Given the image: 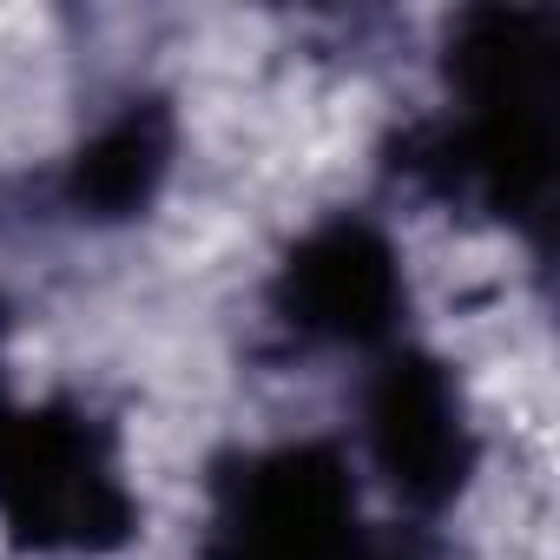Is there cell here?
Returning <instances> with one entry per match:
<instances>
[{"mask_svg": "<svg viewBox=\"0 0 560 560\" xmlns=\"http://www.w3.org/2000/svg\"><path fill=\"white\" fill-rule=\"evenodd\" d=\"M211 560H370L343 462L317 442L244 462L211 527Z\"/></svg>", "mask_w": 560, "mask_h": 560, "instance_id": "obj_2", "label": "cell"}, {"mask_svg": "<svg viewBox=\"0 0 560 560\" xmlns=\"http://www.w3.org/2000/svg\"><path fill=\"white\" fill-rule=\"evenodd\" d=\"M363 435L370 455L383 468V481L396 488V501L409 508H442L462 494L468 468H475V429L462 409V389L448 376V363L422 357V350H396L363 402Z\"/></svg>", "mask_w": 560, "mask_h": 560, "instance_id": "obj_3", "label": "cell"}, {"mask_svg": "<svg viewBox=\"0 0 560 560\" xmlns=\"http://www.w3.org/2000/svg\"><path fill=\"white\" fill-rule=\"evenodd\" d=\"M277 304L284 317L317 337V343H383L396 330V311H402V264L389 250V237L363 218H337V224H317L284 277H277Z\"/></svg>", "mask_w": 560, "mask_h": 560, "instance_id": "obj_4", "label": "cell"}, {"mask_svg": "<svg viewBox=\"0 0 560 560\" xmlns=\"http://www.w3.org/2000/svg\"><path fill=\"white\" fill-rule=\"evenodd\" d=\"M172 172V113L159 100L119 106L67 165V205L80 218H132Z\"/></svg>", "mask_w": 560, "mask_h": 560, "instance_id": "obj_5", "label": "cell"}, {"mask_svg": "<svg viewBox=\"0 0 560 560\" xmlns=\"http://www.w3.org/2000/svg\"><path fill=\"white\" fill-rule=\"evenodd\" d=\"M0 521L47 553H106L132 534V494L106 435L73 409L0 422Z\"/></svg>", "mask_w": 560, "mask_h": 560, "instance_id": "obj_1", "label": "cell"}]
</instances>
